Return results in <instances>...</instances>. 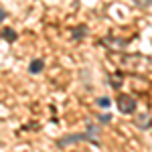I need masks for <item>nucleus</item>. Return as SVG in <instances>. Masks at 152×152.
Instances as JSON below:
<instances>
[{"label":"nucleus","instance_id":"obj_1","mask_svg":"<svg viewBox=\"0 0 152 152\" xmlns=\"http://www.w3.org/2000/svg\"><path fill=\"white\" fill-rule=\"evenodd\" d=\"M118 110H120L122 114H126V116L134 114V112H136V99L128 94H120L118 95Z\"/></svg>","mask_w":152,"mask_h":152},{"label":"nucleus","instance_id":"obj_2","mask_svg":"<svg viewBox=\"0 0 152 152\" xmlns=\"http://www.w3.org/2000/svg\"><path fill=\"white\" fill-rule=\"evenodd\" d=\"M83 140H91V136H87V134H69V136H65V138L59 140V146L63 148V146L77 144V142H83Z\"/></svg>","mask_w":152,"mask_h":152},{"label":"nucleus","instance_id":"obj_3","mask_svg":"<svg viewBox=\"0 0 152 152\" xmlns=\"http://www.w3.org/2000/svg\"><path fill=\"white\" fill-rule=\"evenodd\" d=\"M130 43V39H116V37H107L104 41V45H110V47H118V49H122V47H126Z\"/></svg>","mask_w":152,"mask_h":152},{"label":"nucleus","instance_id":"obj_4","mask_svg":"<svg viewBox=\"0 0 152 152\" xmlns=\"http://www.w3.org/2000/svg\"><path fill=\"white\" fill-rule=\"evenodd\" d=\"M0 37L4 39V41H8V43H14L16 41V31H12V28H2V33H0Z\"/></svg>","mask_w":152,"mask_h":152},{"label":"nucleus","instance_id":"obj_5","mask_svg":"<svg viewBox=\"0 0 152 152\" xmlns=\"http://www.w3.org/2000/svg\"><path fill=\"white\" fill-rule=\"evenodd\" d=\"M43 65H45V63H43V59H35V61L31 63L28 71H31V73H41V71H43Z\"/></svg>","mask_w":152,"mask_h":152},{"label":"nucleus","instance_id":"obj_6","mask_svg":"<svg viewBox=\"0 0 152 152\" xmlns=\"http://www.w3.org/2000/svg\"><path fill=\"white\" fill-rule=\"evenodd\" d=\"M150 118L148 116H142L140 120H138V122H136V126H138V128H142V130H146V128H150Z\"/></svg>","mask_w":152,"mask_h":152},{"label":"nucleus","instance_id":"obj_7","mask_svg":"<svg viewBox=\"0 0 152 152\" xmlns=\"http://www.w3.org/2000/svg\"><path fill=\"white\" fill-rule=\"evenodd\" d=\"M85 33H87V26H79L77 31H73V39H75V41H79Z\"/></svg>","mask_w":152,"mask_h":152},{"label":"nucleus","instance_id":"obj_8","mask_svg":"<svg viewBox=\"0 0 152 152\" xmlns=\"http://www.w3.org/2000/svg\"><path fill=\"white\" fill-rule=\"evenodd\" d=\"M122 77H124V75H122V73H120V75H112V77H110V81H112V85H114V87H120V83H122Z\"/></svg>","mask_w":152,"mask_h":152},{"label":"nucleus","instance_id":"obj_9","mask_svg":"<svg viewBox=\"0 0 152 152\" xmlns=\"http://www.w3.org/2000/svg\"><path fill=\"white\" fill-rule=\"evenodd\" d=\"M97 105H99V107H110L112 102H110V97H99V99H97Z\"/></svg>","mask_w":152,"mask_h":152},{"label":"nucleus","instance_id":"obj_10","mask_svg":"<svg viewBox=\"0 0 152 152\" xmlns=\"http://www.w3.org/2000/svg\"><path fill=\"white\" fill-rule=\"evenodd\" d=\"M140 8H148V6H152V0H134Z\"/></svg>","mask_w":152,"mask_h":152},{"label":"nucleus","instance_id":"obj_11","mask_svg":"<svg viewBox=\"0 0 152 152\" xmlns=\"http://www.w3.org/2000/svg\"><path fill=\"white\" fill-rule=\"evenodd\" d=\"M110 120H112V116H110V114H107V116H102V118H99V122H102V124H107Z\"/></svg>","mask_w":152,"mask_h":152},{"label":"nucleus","instance_id":"obj_12","mask_svg":"<svg viewBox=\"0 0 152 152\" xmlns=\"http://www.w3.org/2000/svg\"><path fill=\"white\" fill-rule=\"evenodd\" d=\"M4 18H6V12H4V10H2V8H0V23H2Z\"/></svg>","mask_w":152,"mask_h":152}]
</instances>
